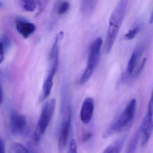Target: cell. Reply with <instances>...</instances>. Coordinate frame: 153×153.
Segmentation results:
<instances>
[{
  "label": "cell",
  "instance_id": "cell-15",
  "mask_svg": "<svg viewBox=\"0 0 153 153\" xmlns=\"http://www.w3.org/2000/svg\"><path fill=\"white\" fill-rule=\"evenodd\" d=\"M20 3L23 10L26 11H34L37 6L36 0H20Z\"/></svg>",
  "mask_w": 153,
  "mask_h": 153
},
{
  "label": "cell",
  "instance_id": "cell-2",
  "mask_svg": "<svg viewBox=\"0 0 153 153\" xmlns=\"http://www.w3.org/2000/svg\"><path fill=\"white\" fill-rule=\"evenodd\" d=\"M136 109V100L133 99L126 106L117 120L104 132L102 135L103 138H108L115 134L129 129L134 121Z\"/></svg>",
  "mask_w": 153,
  "mask_h": 153
},
{
  "label": "cell",
  "instance_id": "cell-8",
  "mask_svg": "<svg viewBox=\"0 0 153 153\" xmlns=\"http://www.w3.org/2000/svg\"><path fill=\"white\" fill-rule=\"evenodd\" d=\"M94 109V102L93 99L88 97L84 101L81 108L80 117L82 122L88 124L90 122L93 116Z\"/></svg>",
  "mask_w": 153,
  "mask_h": 153
},
{
  "label": "cell",
  "instance_id": "cell-1",
  "mask_svg": "<svg viewBox=\"0 0 153 153\" xmlns=\"http://www.w3.org/2000/svg\"><path fill=\"white\" fill-rule=\"evenodd\" d=\"M128 3L129 0H120L110 16L105 41V51L107 53L110 52L115 44L123 23Z\"/></svg>",
  "mask_w": 153,
  "mask_h": 153
},
{
  "label": "cell",
  "instance_id": "cell-13",
  "mask_svg": "<svg viewBox=\"0 0 153 153\" xmlns=\"http://www.w3.org/2000/svg\"><path fill=\"white\" fill-rule=\"evenodd\" d=\"M141 137V132L138 128L130 141L126 153H135Z\"/></svg>",
  "mask_w": 153,
  "mask_h": 153
},
{
  "label": "cell",
  "instance_id": "cell-24",
  "mask_svg": "<svg viewBox=\"0 0 153 153\" xmlns=\"http://www.w3.org/2000/svg\"><path fill=\"white\" fill-rule=\"evenodd\" d=\"M150 23L151 24H152V23H153V10L152 11V14H151V17H150Z\"/></svg>",
  "mask_w": 153,
  "mask_h": 153
},
{
  "label": "cell",
  "instance_id": "cell-17",
  "mask_svg": "<svg viewBox=\"0 0 153 153\" xmlns=\"http://www.w3.org/2000/svg\"><path fill=\"white\" fill-rule=\"evenodd\" d=\"M70 4L67 1H64L58 5L57 9V13L59 15H63L69 10Z\"/></svg>",
  "mask_w": 153,
  "mask_h": 153
},
{
  "label": "cell",
  "instance_id": "cell-14",
  "mask_svg": "<svg viewBox=\"0 0 153 153\" xmlns=\"http://www.w3.org/2000/svg\"><path fill=\"white\" fill-rule=\"evenodd\" d=\"M9 153H29V152L23 145L15 142L10 145Z\"/></svg>",
  "mask_w": 153,
  "mask_h": 153
},
{
  "label": "cell",
  "instance_id": "cell-16",
  "mask_svg": "<svg viewBox=\"0 0 153 153\" xmlns=\"http://www.w3.org/2000/svg\"><path fill=\"white\" fill-rule=\"evenodd\" d=\"M140 29L141 26L140 24H137L134 27L129 30L128 32L125 35V38L128 40H132L135 37Z\"/></svg>",
  "mask_w": 153,
  "mask_h": 153
},
{
  "label": "cell",
  "instance_id": "cell-5",
  "mask_svg": "<svg viewBox=\"0 0 153 153\" xmlns=\"http://www.w3.org/2000/svg\"><path fill=\"white\" fill-rule=\"evenodd\" d=\"M141 134V144L145 146L150 140L153 132V110L148 107L147 113L142 120L139 128Z\"/></svg>",
  "mask_w": 153,
  "mask_h": 153
},
{
  "label": "cell",
  "instance_id": "cell-20",
  "mask_svg": "<svg viewBox=\"0 0 153 153\" xmlns=\"http://www.w3.org/2000/svg\"><path fill=\"white\" fill-rule=\"evenodd\" d=\"M78 153L77 145H76V142L74 139L72 140L70 143L69 153Z\"/></svg>",
  "mask_w": 153,
  "mask_h": 153
},
{
  "label": "cell",
  "instance_id": "cell-3",
  "mask_svg": "<svg viewBox=\"0 0 153 153\" xmlns=\"http://www.w3.org/2000/svg\"><path fill=\"white\" fill-rule=\"evenodd\" d=\"M102 45V38L99 37L91 45L87 67L80 78V84L84 85L87 82L92 75L99 62Z\"/></svg>",
  "mask_w": 153,
  "mask_h": 153
},
{
  "label": "cell",
  "instance_id": "cell-9",
  "mask_svg": "<svg viewBox=\"0 0 153 153\" xmlns=\"http://www.w3.org/2000/svg\"><path fill=\"white\" fill-rule=\"evenodd\" d=\"M15 24L17 31L24 39L29 37L36 30V26L33 23L28 22L23 19H16Z\"/></svg>",
  "mask_w": 153,
  "mask_h": 153
},
{
  "label": "cell",
  "instance_id": "cell-22",
  "mask_svg": "<svg viewBox=\"0 0 153 153\" xmlns=\"http://www.w3.org/2000/svg\"><path fill=\"white\" fill-rule=\"evenodd\" d=\"M146 58H145L144 59L143 61L142 62V64H141V65H140V67H139V69L137 70V74L138 75V74L140 73L143 71V68H144L145 65L146 63Z\"/></svg>",
  "mask_w": 153,
  "mask_h": 153
},
{
  "label": "cell",
  "instance_id": "cell-25",
  "mask_svg": "<svg viewBox=\"0 0 153 153\" xmlns=\"http://www.w3.org/2000/svg\"><path fill=\"white\" fill-rule=\"evenodd\" d=\"M152 93H153V92Z\"/></svg>",
  "mask_w": 153,
  "mask_h": 153
},
{
  "label": "cell",
  "instance_id": "cell-23",
  "mask_svg": "<svg viewBox=\"0 0 153 153\" xmlns=\"http://www.w3.org/2000/svg\"><path fill=\"white\" fill-rule=\"evenodd\" d=\"M1 153H6L5 152V144L2 139L1 140Z\"/></svg>",
  "mask_w": 153,
  "mask_h": 153
},
{
  "label": "cell",
  "instance_id": "cell-19",
  "mask_svg": "<svg viewBox=\"0 0 153 153\" xmlns=\"http://www.w3.org/2000/svg\"><path fill=\"white\" fill-rule=\"evenodd\" d=\"M84 5H85V8L87 7V9L90 11L94 9L97 0H84Z\"/></svg>",
  "mask_w": 153,
  "mask_h": 153
},
{
  "label": "cell",
  "instance_id": "cell-6",
  "mask_svg": "<svg viewBox=\"0 0 153 153\" xmlns=\"http://www.w3.org/2000/svg\"><path fill=\"white\" fill-rule=\"evenodd\" d=\"M10 129L14 135H22L27 127V120L25 116L16 111H13L10 115L9 120Z\"/></svg>",
  "mask_w": 153,
  "mask_h": 153
},
{
  "label": "cell",
  "instance_id": "cell-21",
  "mask_svg": "<svg viewBox=\"0 0 153 153\" xmlns=\"http://www.w3.org/2000/svg\"><path fill=\"white\" fill-rule=\"evenodd\" d=\"M92 136V134L90 132H87L83 135L82 140L84 142H87L91 138Z\"/></svg>",
  "mask_w": 153,
  "mask_h": 153
},
{
  "label": "cell",
  "instance_id": "cell-4",
  "mask_svg": "<svg viewBox=\"0 0 153 153\" xmlns=\"http://www.w3.org/2000/svg\"><path fill=\"white\" fill-rule=\"evenodd\" d=\"M55 107L56 100L54 99H51L44 105L37 127L33 133V139L35 143L39 142L46 132L53 117Z\"/></svg>",
  "mask_w": 153,
  "mask_h": 153
},
{
  "label": "cell",
  "instance_id": "cell-11",
  "mask_svg": "<svg viewBox=\"0 0 153 153\" xmlns=\"http://www.w3.org/2000/svg\"><path fill=\"white\" fill-rule=\"evenodd\" d=\"M127 136H124L108 146L102 153H120L126 140Z\"/></svg>",
  "mask_w": 153,
  "mask_h": 153
},
{
  "label": "cell",
  "instance_id": "cell-10",
  "mask_svg": "<svg viewBox=\"0 0 153 153\" xmlns=\"http://www.w3.org/2000/svg\"><path fill=\"white\" fill-rule=\"evenodd\" d=\"M142 46L139 47L134 51L129 59L127 66V72L129 74H131L134 72L137 62L143 53V47Z\"/></svg>",
  "mask_w": 153,
  "mask_h": 153
},
{
  "label": "cell",
  "instance_id": "cell-7",
  "mask_svg": "<svg viewBox=\"0 0 153 153\" xmlns=\"http://www.w3.org/2000/svg\"><path fill=\"white\" fill-rule=\"evenodd\" d=\"M71 108H68L63 118L59 133L58 146L61 149H63L67 144L71 127Z\"/></svg>",
  "mask_w": 153,
  "mask_h": 153
},
{
  "label": "cell",
  "instance_id": "cell-18",
  "mask_svg": "<svg viewBox=\"0 0 153 153\" xmlns=\"http://www.w3.org/2000/svg\"><path fill=\"white\" fill-rule=\"evenodd\" d=\"M49 0H38V14L42 13L46 9Z\"/></svg>",
  "mask_w": 153,
  "mask_h": 153
},
{
  "label": "cell",
  "instance_id": "cell-12",
  "mask_svg": "<svg viewBox=\"0 0 153 153\" xmlns=\"http://www.w3.org/2000/svg\"><path fill=\"white\" fill-rule=\"evenodd\" d=\"M10 40L7 36L4 35L1 37L0 45V60L1 63L4 60L5 54L10 48Z\"/></svg>",
  "mask_w": 153,
  "mask_h": 153
}]
</instances>
